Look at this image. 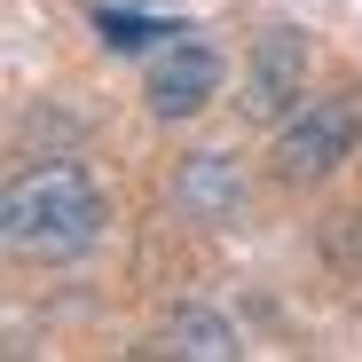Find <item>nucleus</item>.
Returning <instances> with one entry per match:
<instances>
[{
  "mask_svg": "<svg viewBox=\"0 0 362 362\" xmlns=\"http://www.w3.org/2000/svg\"><path fill=\"white\" fill-rule=\"evenodd\" d=\"M110 228V197L95 189L87 165H24L8 181V205H0V236L8 252L32 268H71L103 245Z\"/></svg>",
  "mask_w": 362,
  "mask_h": 362,
  "instance_id": "1",
  "label": "nucleus"
},
{
  "mask_svg": "<svg viewBox=\"0 0 362 362\" xmlns=\"http://www.w3.org/2000/svg\"><path fill=\"white\" fill-rule=\"evenodd\" d=\"M354 158V103L346 95H299L276 118V181L291 189H315Z\"/></svg>",
  "mask_w": 362,
  "mask_h": 362,
  "instance_id": "2",
  "label": "nucleus"
},
{
  "mask_svg": "<svg viewBox=\"0 0 362 362\" xmlns=\"http://www.w3.org/2000/svg\"><path fill=\"white\" fill-rule=\"evenodd\" d=\"M228 87V64H221V47H197V40H173V47H158V64H150V118H197L213 95Z\"/></svg>",
  "mask_w": 362,
  "mask_h": 362,
  "instance_id": "3",
  "label": "nucleus"
},
{
  "mask_svg": "<svg viewBox=\"0 0 362 362\" xmlns=\"http://www.w3.org/2000/svg\"><path fill=\"white\" fill-rule=\"evenodd\" d=\"M299 79H308V40L284 32V24H276V32H260L252 64H245V110L276 127V118L299 103Z\"/></svg>",
  "mask_w": 362,
  "mask_h": 362,
  "instance_id": "4",
  "label": "nucleus"
},
{
  "mask_svg": "<svg viewBox=\"0 0 362 362\" xmlns=\"http://www.w3.org/2000/svg\"><path fill=\"white\" fill-rule=\"evenodd\" d=\"M173 205L189 221H205V228H228L236 213H245V173H236V158H221V150L181 158L173 165Z\"/></svg>",
  "mask_w": 362,
  "mask_h": 362,
  "instance_id": "5",
  "label": "nucleus"
},
{
  "mask_svg": "<svg viewBox=\"0 0 362 362\" xmlns=\"http://www.w3.org/2000/svg\"><path fill=\"white\" fill-rule=\"evenodd\" d=\"M95 40L110 47V55H150V47H165L173 40V24H158V16H142L134 0H95Z\"/></svg>",
  "mask_w": 362,
  "mask_h": 362,
  "instance_id": "6",
  "label": "nucleus"
},
{
  "mask_svg": "<svg viewBox=\"0 0 362 362\" xmlns=\"http://www.w3.org/2000/svg\"><path fill=\"white\" fill-rule=\"evenodd\" d=\"M158 346H165V354H189V362H228V354H236V331H228L221 315H173Z\"/></svg>",
  "mask_w": 362,
  "mask_h": 362,
  "instance_id": "7",
  "label": "nucleus"
},
{
  "mask_svg": "<svg viewBox=\"0 0 362 362\" xmlns=\"http://www.w3.org/2000/svg\"><path fill=\"white\" fill-rule=\"evenodd\" d=\"M331 260L362 276V205H354V213H339V228H331Z\"/></svg>",
  "mask_w": 362,
  "mask_h": 362,
  "instance_id": "8",
  "label": "nucleus"
}]
</instances>
